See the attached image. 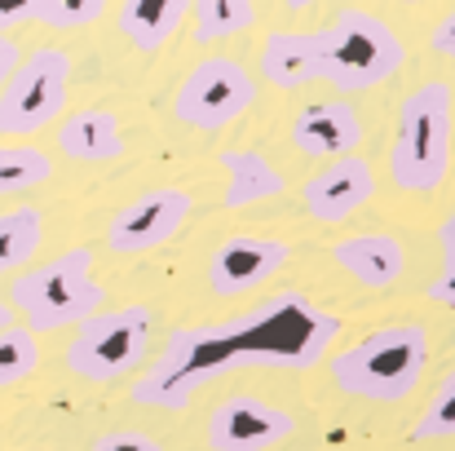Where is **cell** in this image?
I'll return each instance as SVG.
<instances>
[{
  "mask_svg": "<svg viewBox=\"0 0 455 451\" xmlns=\"http://www.w3.org/2000/svg\"><path fill=\"white\" fill-rule=\"evenodd\" d=\"M111 0H40L36 18L53 31H80V27H93L102 13H107Z\"/></svg>",
  "mask_w": 455,
  "mask_h": 451,
  "instance_id": "cb8c5ba5",
  "label": "cell"
},
{
  "mask_svg": "<svg viewBox=\"0 0 455 451\" xmlns=\"http://www.w3.org/2000/svg\"><path fill=\"white\" fill-rule=\"evenodd\" d=\"M292 262L288 239H266V235H226L212 257H208V288L217 297H248L266 288L283 266Z\"/></svg>",
  "mask_w": 455,
  "mask_h": 451,
  "instance_id": "8fae6325",
  "label": "cell"
},
{
  "mask_svg": "<svg viewBox=\"0 0 455 451\" xmlns=\"http://www.w3.org/2000/svg\"><path fill=\"white\" fill-rule=\"evenodd\" d=\"M398 4H425V0H398Z\"/></svg>",
  "mask_w": 455,
  "mask_h": 451,
  "instance_id": "1f68e13d",
  "label": "cell"
},
{
  "mask_svg": "<svg viewBox=\"0 0 455 451\" xmlns=\"http://www.w3.org/2000/svg\"><path fill=\"white\" fill-rule=\"evenodd\" d=\"M195 213V199L190 190H177V186H155L142 190L138 199L120 204L107 221V248L116 257H138V253H155L164 248Z\"/></svg>",
  "mask_w": 455,
  "mask_h": 451,
  "instance_id": "9c48e42d",
  "label": "cell"
},
{
  "mask_svg": "<svg viewBox=\"0 0 455 451\" xmlns=\"http://www.w3.org/2000/svg\"><path fill=\"white\" fill-rule=\"evenodd\" d=\"M340 336V318L305 293H275L261 305L199 327H177L151 372L133 385V403L181 412L190 399L235 367H314Z\"/></svg>",
  "mask_w": 455,
  "mask_h": 451,
  "instance_id": "6da1fadb",
  "label": "cell"
},
{
  "mask_svg": "<svg viewBox=\"0 0 455 451\" xmlns=\"http://www.w3.org/2000/svg\"><path fill=\"white\" fill-rule=\"evenodd\" d=\"M22 451H44V447H22Z\"/></svg>",
  "mask_w": 455,
  "mask_h": 451,
  "instance_id": "d6a6232c",
  "label": "cell"
},
{
  "mask_svg": "<svg viewBox=\"0 0 455 451\" xmlns=\"http://www.w3.org/2000/svg\"><path fill=\"white\" fill-rule=\"evenodd\" d=\"M36 367H40L36 332H27V327H0V390L27 381Z\"/></svg>",
  "mask_w": 455,
  "mask_h": 451,
  "instance_id": "7402d4cb",
  "label": "cell"
},
{
  "mask_svg": "<svg viewBox=\"0 0 455 451\" xmlns=\"http://www.w3.org/2000/svg\"><path fill=\"white\" fill-rule=\"evenodd\" d=\"M58 150L76 164H107V159H120L124 155V133H120V120L116 111H102V107H84L76 116H67L58 125Z\"/></svg>",
  "mask_w": 455,
  "mask_h": 451,
  "instance_id": "9a60e30c",
  "label": "cell"
},
{
  "mask_svg": "<svg viewBox=\"0 0 455 451\" xmlns=\"http://www.w3.org/2000/svg\"><path fill=\"white\" fill-rule=\"evenodd\" d=\"M257 102V80L248 76L243 62L235 58H204L186 71V80L177 85V98H172V116L190 129H204V133H217L226 125H235L248 107Z\"/></svg>",
  "mask_w": 455,
  "mask_h": 451,
  "instance_id": "ba28073f",
  "label": "cell"
},
{
  "mask_svg": "<svg viewBox=\"0 0 455 451\" xmlns=\"http://www.w3.org/2000/svg\"><path fill=\"white\" fill-rule=\"evenodd\" d=\"M261 76L275 89H301L318 76V36L314 31H270L261 44Z\"/></svg>",
  "mask_w": 455,
  "mask_h": 451,
  "instance_id": "2e32d148",
  "label": "cell"
},
{
  "mask_svg": "<svg viewBox=\"0 0 455 451\" xmlns=\"http://www.w3.org/2000/svg\"><path fill=\"white\" fill-rule=\"evenodd\" d=\"M36 9H40V0H0V31L31 22V18H36Z\"/></svg>",
  "mask_w": 455,
  "mask_h": 451,
  "instance_id": "4316f807",
  "label": "cell"
},
{
  "mask_svg": "<svg viewBox=\"0 0 455 451\" xmlns=\"http://www.w3.org/2000/svg\"><path fill=\"white\" fill-rule=\"evenodd\" d=\"M186 18H195V44H217L257 22V0H190Z\"/></svg>",
  "mask_w": 455,
  "mask_h": 451,
  "instance_id": "ffe728a7",
  "label": "cell"
},
{
  "mask_svg": "<svg viewBox=\"0 0 455 451\" xmlns=\"http://www.w3.org/2000/svg\"><path fill=\"white\" fill-rule=\"evenodd\" d=\"M331 262L363 288H394L407 270V248L385 235V230H367V235H349L331 244Z\"/></svg>",
  "mask_w": 455,
  "mask_h": 451,
  "instance_id": "5bb4252c",
  "label": "cell"
},
{
  "mask_svg": "<svg viewBox=\"0 0 455 451\" xmlns=\"http://www.w3.org/2000/svg\"><path fill=\"white\" fill-rule=\"evenodd\" d=\"M434 49H438L443 58H451V49H455V18L451 13L438 22V31H434Z\"/></svg>",
  "mask_w": 455,
  "mask_h": 451,
  "instance_id": "f1b7e54d",
  "label": "cell"
},
{
  "mask_svg": "<svg viewBox=\"0 0 455 451\" xmlns=\"http://www.w3.org/2000/svg\"><path fill=\"white\" fill-rule=\"evenodd\" d=\"M434 341L425 327L416 323H389L376 327L367 336H358L354 345L336 350L327 372L336 381V390L367 399V403H403L416 394L425 367H429Z\"/></svg>",
  "mask_w": 455,
  "mask_h": 451,
  "instance_id": "7a4b0ae2",
  "label": "cell"
},
{
  "mask_svg": "<svg viewBox=\"0 0 455 451\" xmlns=\"http://www.w3.org/2000/svg\"><path fill=\"white\" fill-rule=\"evenodd\" d=\"M71 93V53L58 44H40L22 53L18 71L0 89V133H40L67 111Z\"/></svg>",
  "mask_w": 455,
  "mask_h": 451,
  "instance_id": "52a82bcc",
  "label": "cell"
},
{
  "mask_svg": "<svg viewBox=\"0 0 455 451\" xmlns=\"http://www.w3.org/2000/svg\"><path fill=\"white\" fill-rule=\"evenodd\" d=\"M40 244H44V213L36 204H18L0 213V275L27 266Z\"/></svg>",
  "mask_w": 455,
  "mask_h": 451,
  "instance_id": "d6986e66",
  "label": "cell"
},
{
  "mask_svg": "<svg viewBox=\"0 0 455 451\" xmlns=\"http://www.w3.org/2000/svg\"><path fill=\"white\" fill-rule=\"evenodd\" d=\"M451 173V85L425 80L403 98L398 133L389 150V177L398 190L429 195Z\"/></svg>",
  "mask_w": 455,
  "mask_h": 451,
  "instance_id": "277c9868",
  "label": "cell"
},
{
  "mask_svg": "<svg viewBox=\"0 0 455 451\" xmlns=\"http://www.w3.org/2000/svg\"><path fill=\"white\" fill-rule=\"evenodd\" d=\"M53 177V155L40 147H0V195L36 190Z\"/></svg>",
  "mask_w": 455,
  "mask_h": 451,
  "instance_id": "44dd1931",
  "label": "cell"
},
{
  "mask_svg": "<svg viewBox=\"0 0 455 451\" xmlns=\"http://www.w3.org/2000/svg\"><path fill=\"white\" fill-rule=\"evenodd\" d=\"M376 195V173L363 155H336L327 168L309 173L301 186L305 213L323 226H340L349 221L367 199Z\"/></svg>",
  "mask_w": 455,
  "mask_h": 451,
  "instance_id": "7c38bea8",
  "label": "cell"
},
{
  "mask_svg": "<svg viewBox=\"0 0 455 451\" xmlns=\"http://www.w3.org/2000/svg\"><path fill=\"white\" fill-rule=\"evenodd\" d=\"M13 314L27 318V332H58L71 323H84L89 314H98L107 305V288L93 275V248H67L53 262L27 270L13 279L9 288Z\"/></svg>",
  "mask_w": 455,
  "mask_h": 451,
  "instance_id": "5b68a950",
  "label": "cell"
},
{
  "mask_svg": "<svg viewBox=\"0 0 455 451\" xmlns=\"http://www.w3.org/2000/svg\"><path fill=\"white\" fill-rule=\"evenodd\" d=\"M18 62H22V49H18V40L0 36V89L9 85V76L18 71Z\"/></svg>",
  "mask_w": 455,
  "mask_h": 451,
  "instance_id": "83f0119b",
  "label": "cell"
},
{
  "mask_svg": "<svg viewBox=\"0 0 455 451\" xmlns=\"http://www.w3.org/2000/svg\"><path fill=\"white\" fill-rule=\"evenodd\" d=\"M0 327H13V310H9L4 301H0Z\"/></svg>",
  "mask_w": 455,
  "mask_h": 451,
  "instance_id": "4dcf8cb0",
  "label": "cell"
},
{
  "mask_svg": "<svg viewBox=\"0 0 455 451\" xmlns=\"http://www.w3.org/2000/svg\"><path fill=\"white\" fill-rule=\"evenodd\" d=\"M314 36H318V76L340 93L376 89L389 76H398L407 62L403 36L367 9H340Z\"/></svg>",
  "mask_w": 455,
  "mask_h": 451,
  "instance_id": "3957f363",
  "label": "cell"
},
{
  "mask_svg": "<svg viewBox=\"0 0 455 451\" xmlns=\"http://www.w3.org/2000/svg\"><path fill=\"white\" fill-rule=\"evenodd\" d=\"M279 4H283V9H297V13H301V9H309V4H318V0H279Z\"/></svg>",
  "mask_w": 455,
  "mask_h": 451,
  "instance_id": "f546056e",
  "label": "cell"
},
{
  "mask_svg": "<svg viewBox=\"0 0 455 451\" xmlns=\"http://www.w3.org/2000/svg\"><path fill=\"white\" fill-rule=\"evenodd\" d=\"M438 239H443V275H438V284L425 288V297L434 305H443V310H451L455 305V221L451 217H443Z\"/></svg>",
  "mask_w": 455,
  "mask_h": 451,
  "instance_id": "d4e9b609",
  "label": "cell"
},
{
  "mask_svg": "<svg viewBox=\"0 0 455 451\" xmlns=\"http://www.w3.org/2000/svg\"><path fill=\"white\" fill-rule=\"evenodd\" d=\"M363 142V120L354 111V102L336 98V102H314L301 107L292 120V147L309 159H336V155H354Z\"/></svg>",
  "mask_w": 455,
  "mask_h": 451,
  "instance_id": "4fadbf2b",
  "label": "cell"
},
{
  "mask_svg": "<svg viewBox=\"0 0 455 451\" xmlns=\"http://www.w3.org/2000/svg\"><path fill=\"white\" fill-rule=\"evenodd\" d=\"M89 451H164V443L142 430H111V434H98Z\"/></svg>",
  "mask_w": 455,
  "mask_h": 451,
  "instance_id": "484cf974",
  "label": "cell"
},
{
  "mask_svg": "<svg viewBox=\"0 0 455 451\" xmlns=\"http://www.w3.org/2000/svg\"><path fill=\"white\" fill-rule=\"evenodd\" d=\"M186 13H190V0H120V18L116 22H120V36L133 49L155 53V49H164L177 36Z\"/></svg>",
  "mask_w": 455,
  "mask_h": 451,
  "instance_id": "ac0fdd59",
  "label": "cell"
},
{
  "mask_svg": "<svg viewBox=\"0 0 455 451\" xmlns=\"http://www.w3.org/2000/svg\"><path fill=\"white\" fill-rule=\"evenodd\" d=\"M217 159L226 168V195H221L226 208H248L283 195V173L270 164L266 150H221Z\"/></svg>",
  "mask_w": 455,
  "mask_h": 451,
  "instance_id": "e0dca14e",
  "label": "cell"
},
{
  "mask_svg": "<svg viewBox=\"0 0 455 451\" xmlns=\"http://www.w3.org/2000/svg\"><path fill=\"white\" fill-rule=\"evenodd\" d=\"M451 434H455V376L447 372L443 385H438V394H434V403L411 425V439L416 443H434V439H451Z\"/></svg>",
  "mask_w": 455,
  "mask_h": 451,
  "instance_id": "603a6c76",
  "label": "cell"
},
{
  "mask_svg": "<svg viewBox=\"0 0 455 451\" xmlns=\"http://www.w3.org/2000/svg\"><path fill=\"white\" fill-rule=\"evenodd\" d=\"M76 327L80 332L67 345L62 363L80 381L107 385V381L129 376L147 358L151 336H155V310L142 305V301H133V305H120V310H98V314H89Z\"/></svg>",
  "mask_w": 455,
  "mask_h": 451,
  "instance_id": "8992f818",
  "label": "cell"
},
{
  "mask_svg": "<svg viewBox=\"0 0 455 451\" xmlns=\"http://www.w3.org/2000/svg\"><path fill=\"white\" fill-rule=\"evenodd\" d=\"M292 434H297V416L257 394H230L204 421V443L212 451H275Z\"/></svg>",
  "mask_w": 455,
  "mask_h": 451,
  "instance_id": "30bf717a",
  "label": "cell"
}]
</instances>
